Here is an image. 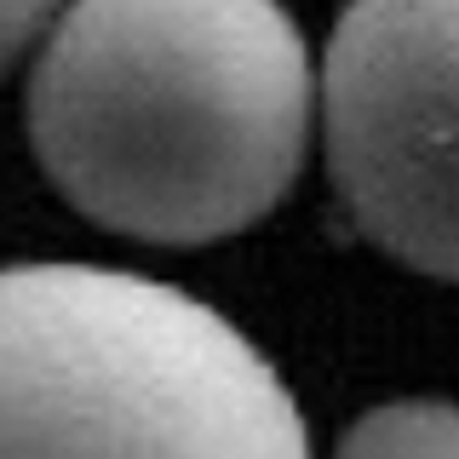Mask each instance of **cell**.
<instances>
[{"label":"cell","instance_id":"6da1fadb","mask_svg":"<svg viewBox=\"0 0 459 459\" xmlns=\"http://www.w3.org/2000/svg\"><path fill=\"white\" fill-rule=\"evenodd\" d=\"M316 69L281 0H69L29 75V138L69 207L195 247L293 190Z\"/></svg>","mask_w":459,"mask_h":459},{"label":"cell","instance_id":"7a4b0ae2","mask_svg":"<svg viewBox=\"0 0 459 459\" xmlns=\"http://www.w3.org/2000/svg\"><path fill=\"white\" fill-rule=\"evenodd\" d=\"M0 459H310V430L281 373L195 293L6 264Z\"/></svg>","mask_w":459,"mask_h":459},{"label":"cell","instance_id":"3957f363","mask_svg":"<svg viewBox=\"0 0 459 459\" xmlns=\"http://www.w3.org/2000/svg\"><path fill=\"white\" fill-rule=\"evenodd\" d=\"M322 126L351 224L396 264L459 281V0H351Z\"/></svg>","mask_w":459,"mask_h":459},{"label":"cell","instance_id":"277c9868","mask_svg":"<svg viewBox=\"0 0 459 459\" xmlns=\"http://www.w3.org/2000/svg\"><path fill=\"white\" fill-rule=\"evenodd\" d=\"M333 459H459V402L408 396L368 408Z\"/></svg>","mask_w":459,"mask_h":459},{"label":"cell","instance_id":"5b68a950","mask_svg":"<svg viewBox=\"0 0 459 459\" xmlns=\"http://www.w3.org/2000/svg\"><path fill=\"white\" fill-rule=\"evenodd\" d=\"M64 6L69 0H0V75H6L35 40H47V29L57 23Z\"/></svg>","mask_w":459,"mask_h":459}]
</instances>
